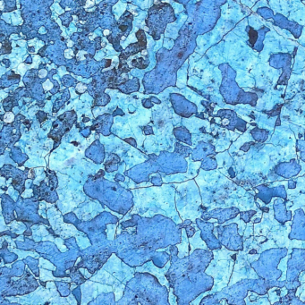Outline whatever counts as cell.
Masks as SVG:
<instances>
[{"label":"cell","instance_id":"3957f363","mask_svg":"<svg viewBox=\"0 0 305 305\" xmlns=\"http://www.w3.org/2000/svg\"><path fill=\"white\" fill-rule=\"evenodd\" d=\"M108 33H109V31H108V30H105V31H104V34H105V35H108Z\"/></svg>","mask_w":305,"mask_h":305},{"label":"cell","instance_id":"7a4b0ae2","mask_svg":"<svg viewBox=\"0 0 305 305\" xmlns=\"http://www.w3.org/2000/svg\"><path fill=\"white\" fill-rule=\"evenodd\" d=\"M182 56H183V52H181V53L178 54V57H179V58H181Z\"/></svg>","mask_w":305,"mask_h":305},{"label":"cell","instance_id":"6da1fadb","mask_svg":"<svg viewBox=\"0 0 305 305\" xmlns=\"http://www.w3.org/2000/svg\"><path fill=\"white\" fill-rule=\"evenodd\" d=\"M249 36H250V42L251 44H254L255 41H256V39H257V38H258L257 32H256L255 30H253L252 29H250V30L249 32Z\"/></svg>","mask_w":305,"mask_h":305}]
</instances>
